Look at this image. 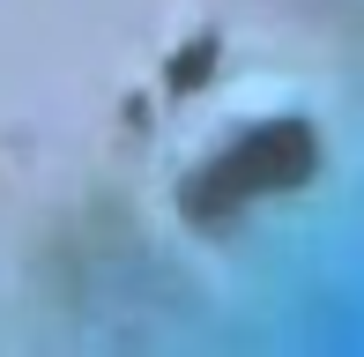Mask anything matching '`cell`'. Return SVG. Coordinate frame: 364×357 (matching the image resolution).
Here are the masks:
<instances>
[{
  "mask_svg": "<svg viewBox=\"0 0 364 357\" xmlns=\"http://www.w3.org/2000/svg\"><path fill=\"white\" fill-rule=\"evenodd\" d=\"M312 127L305 119H275L260 134H245L238 149H223L216 164L193 178V216H223L238 201H260V193H283L297 178H312Z\"/></svg>",
  "mask_w": 364,
  "mask_h": 357,
  "instance_id": "6da1fadb",
  "label": "cell"
}]
</instances>
